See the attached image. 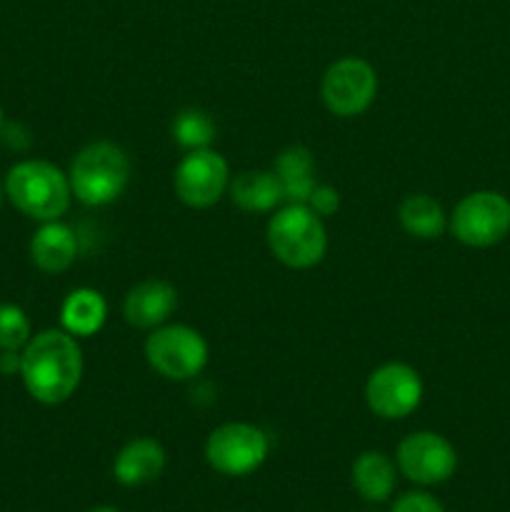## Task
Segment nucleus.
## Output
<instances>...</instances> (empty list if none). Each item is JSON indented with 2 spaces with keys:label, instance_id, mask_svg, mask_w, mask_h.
I'll return each instance as SVG.
<instances>
[{
  "label": "nucleus",
  "instance_id": "2",
  "mask_svg": "<svg viewBox=\"0 0 510 512\" xmlns=\"http://www.w3.org/2000/svg\"><path fill=\"white\" fill-rule=\"evenodd\" d=\"M5 195L23 215L48 223L68 213L73 188L58 165L48 160H23L5 175Z\"/></svg>",
  "mask_w": 510,
  "mask_h": 512
},
{
  "label": "nucleus",
  "instance_id": "19",
  "mask_svg": "<svg viewBox=\"0 0 510 512\" xmlns=\"http://www.w3.org/2000/svg\"><path fill=\"white\" fill-rule=\"evenodd\" d=\"M400 228L418 240H435L445 230V210L430 195H408L398 208Z\"/></svg>",
  "mask_w": 510,
  "mask_h": 512
},
{
  "label": "nucleus",
  "instance_id": "24",
  "mask_svg": "<svg viewBox=\"0 0 510 512\" xmlns=\"http://www.w3.org/2000/svg\"><path fill=\"white\" fill-rule=\"evenodd\" d=\"M0 373L3 375L20 373V350H3V353H0Z\"/></svg>",
  "mask_w": 510,
  "mask_h": 512
},
{
  "label": "nucleus",
  "instance_id": "6",
  "mask_svg": "<svg viewBox=\"0 0 510 512\" xmlns=\"http://www.w3.org/2000/svg\"><path fill=\"white\" fill-rule=\"evenodd\" d=\"M270 440L258 425L225 423L205 440V460L210 468L228 478H245L265 463Z\"/></svg>",
  "mask_w": 510,
  "mask_h": 512
},
{
  "label": "nucleus",
  "instance_id": "15",
  "mask_svg": "<svg viewBox=\"0 0 510 512\" xmlns=\"http://www.w3.org/2000/svg\"><path fill=\"white\" fill-rule=\"evenodd\" d=\"M350 480L358 495L368 503H385L393 495L395 483H398V470L395 463L380 450H365L355 458L350 468Z\"/></svg>",
  "mask_w": 510,
  "mask_h": 512
},
{
  "label": "nucleus",
  "instance_id": "21",
  "mask_svg": "<svg viewBox=\"0 0 510 512\" xmlns=\"http://www.w3.org/2000/svg\"><path fill=\"white\" fill-rule=\"evenodd\" d=\"M30 338L33 335L25 310L13 303L0 305V350H23Z\"/></svg>",
  "mask_w": 510,
  "mask_h": 512
},
{
  "label": "nucleus",
  "instance_id": "13",
  "mask_svg": "<svg viewBox=\"0 0 510 512\" xmlns=\"http://www.w3.org/2000/svg\"><path fill=\"white\" fill-rule=\"evenodd\" d=\"M78 258V238L73 228L60 220H48L35 230L30 240V260L40 273H65Z\"/></svg>",
  "mask_w": 510,
  "mask_h": 512
},
{
  "label": "nucleus",
  "instance_id": "20",
  "mask_svg": "<svg viewBox=\"0 0 510 512\" xmlns=\"http://www.w3.org/2000/svg\"><path fill=\"white\" fill-rule=\"evenodd\" d=\"M173 138L185 150L210 148L215 138L213 118L200 108L180 110L173 120Z\"/></svg>",
  "mask_w": 510,
  "mask_h": 512
},
{
  "label": "nucleus",
  "instance_id": "23",
  "mask_svg": "<svg viewBox=\"0 0 510 512\" xmlns=\"http://www.w3.org/2000/svg\"><path fill=\"white\" fill-rule=\"evenodd\" d=\"M308 205L320 215V218H330V215L338 213L340 208V193L333 185H315L313 193H310Z\"/></svg>",
  "mask_w": 510,
  "mask_h": 512
},
{
  "label": "nucleus",
  "instance_id": "10",
  "mask_svg": "<svg viewBox=\"0 0 510 512\" xmlns=\"http://www.w3.org/2000/svg\"><path fill=\"white\" fill-rule=\"evenodd\" d=\"M423 400V380L405 363H385L373 370L365 383V403L383 420H403L418 410Z\"/></svg>",
  "mask_w": 510,
  "mask_h": 512
},
{
  "label": "nucleus",
  "instance_id": "26",
  "mask_svg": "<svg viewBox=\"0 0 510 512\" xmlns=\"http://www.w3.org/2000/svg\"><path fill=\"white\" fill-rule=\"evenodd\" d=\"M3 123H5V115H3V108H0V130H3Z\"/></svg>",
  "mask_w": 510,
  "mask_h": 512
},
{
  "label": "nucleus",
  "instance_id": "3",
  "mask_svg": "<svg viewBox=\"0 0 510 512\" xmlns=\"http://www.w3.org/2000/svg\"><path fill=\"white\" fill-rule=\"evenodd\" d=\"M68 180L75 198L88 208L110 205L130 183L128 153L110 140H95L75 155Z\"/></svg>",
  "mask_w": 510,
  "mask_h": 512
},
{
  "label": "nucleus",
  "instance_id": "12",
  "mask_svg": "<svg viewBox=\"0 0 510 512\" xmlns=\"http://www.w3.org/2000/svg\"><path fill=\"white\" fill-rule=\"evenodd\" d=\"M178 308V290L165 280H143L125 295L123 315L133 328L155 330Z\"/></svg>",
  "mask_w": 510,
  "mask_h": 512
},
{
  "label": "nucleus",
  "instance_id": "16",
  "mask_svg": "<svg viewBox=\"0 0 510 512\" xmlns=\"http://www.w3.org/2000/svg\"><path fill=\"white\" fill-rule=\"evenodd\" d=\"M228 190L230 200L245 213H270L283 203V185L275 170H245Z\"/></svg>",
  "mask_w": 510,
  "mask_h": 512
},
{
  "label": "nucleus",
  "instance_id": "14",
  "mask_svg": "<svg viewBox=\"0 0 510 512\" xmlns=\"http://www.w3.org/2000/svg\"><path fill=\"white\" fill-rule=\"evenodd\" d=\"M165 468V450L155 438H135L115 455L113 475L125 488H140L160 478Z\"/></svg>",
  "mask_w": 510,
  "mask_h": 512
},
{
  "label": "nucleus",
  "instance_id": "25",
  "mask_svg": "<svg viewBox=\"0 0 510 512\" xmlns=\"http://www.w3.org/2000/svg\"><path fill=\"white\" fill-rule=\"evenodd\" d=\"M88 512H120V510L110 508V505H95V508H90Z\"/></svg>",
  "mask_w": 510,
  "mask_h": 512
},
{
  "label": "nucleus",
  "instance_id": "22",
  "mask_svg": "<svg viewBox=\"0 0 510 512\" xmlns=\"http://www.w3.org/2000/svg\"><path fill=\"white\" fill-rule=\"evenodd\" d=\"M390 512H445L438 498L428 493H405L395 500V505Z\"/></svg>",
  "mask_w": 510,
  "mask_h": 512
},
{
  "label": "nucleus",
  "instance_id": "17",
  "mask_svg": "<svg viewBox=\"0 0 510 512\" xmlns=\"http://www.w3.org/2000/svg\"><path fill=\"white\" fill-rule=\"evenodd\" d=\"M275 175L283 185L285 203L308 205L310 193L315 183V160L305 145H288L283 153L275 158Z\"/></svg>",
  "mask_w": 510,
  "mask_h": 512
},
{
  "label": "nucleus",
  "instance_id": "5",
  "mask_svg": "<svg viewBox=\"0 0 510 512\" xmlns=\"http://www.w3.org/2000/svg\"><path fill=\"white\" fill-rule=\"evenodd\" d=\"M208 343L190 325H160L145 340V360L163 378L183 383L208 365Z\"/></svg>",
  "mask_w": 510,
  "mask_h": 512
},
{
  "label": "nucleus",
  "instance_id": "7",
  "mask_svg": "<svg viewBox=\"0 0 510 512\" xmlns=\"http://www.w3.org/2000/svg\"><path fill=\"white\" fill-rule=\"evenodd\" d=\"M450 233L470 248H490L510 233V200L495 190L470 193L450 215Z\"/></svg>",
  "mask_w": 510,
  "mask_h": 512
},
{
  "label": "nucleus",
  "instance_id": "27",
  "mask_svg": "<svg viewBox=\"0 0 510 512\" xmlns=\"http://www.w3.org/2000/svg\"><path fill=\"white\" fill-rule=\"evenodd\" d=\"M3 193H5V185L0 183V205H3Z\"/></svg>",
  "mask_w": 510,
  "mask_h": 512
},
{
  "label": "nucleus",
  "instance_id": "11",
  "mask_svg": "<svg viewBox=\"0 0 510 512\" xmlns=\"http://www.w3.org/2000/svg\"><path fill=\"white\" fill-rule=\"evenodd\" d=\"M398 468L410 483L415 485H440L453 478L458 468V453L453 445L438 433L420 430L410 433L398 445Z\"/></svg>",
  "mask_w": 510,
  "mask_h": 512
},
{
  "label": "nucleus",
  "instance_id": "1",
  "mask_svg": "<svg viewBox=\"0 0 510 512\" xmlns=\"http://www.w3.org/2000/svg\"><path fill=\"white\" fill-rule=\"evenodd\" d=\"M20 378L40 405H60L73 398L83 378V350L75 335L63 328L33 335L20 353Z\"/></svg>",
  "mask_w": 510,
  "mask_h": 512
},
{
  "label": "nucleus",
  "instance_id": "4",
  "mask_svg": "<svg viewBox=\"0 0 510 512\" xmlns=\"http://www.w3.org/2000/svg\"><path fill=\"white\" fill-rule=\"evenodd\" d=\"M268 248L285 268H315L328 250L323 218L310 205L285 203L268 223Z\"/></svg>",
  "mask_w": 510,
  "mask_h": 512
},
{
  "label": "nucleus",
  "instance_id": "18",
  "mask_svg": "<svg viewBox=\"0 0 510 512\" xmlns=\"http://www.w3.org/2000/svg\"><path fill=\"white\" fill-rule=\"evenodd\" d=\"M108 318V303L93 288H78L68 293L60 305V323L75 338H90L98 333Z\"/></svg>",
  "mask_w": 510,
  "mask_h": 512
},
{
  "label": "nucleus",
  "instance_id": "8",
  "mask_svg": "<svg viewBox=\"0 0 510 512\" xmlns=\"http://www.w3.org/2000/svg\"><path fill=\"white\" fill-rule=\"evenodd\" d=\"M325 108L338 118H355L373 105L378 95V73L363 58H340L325 70L320 83Z\"/></svg>",
  "mask_w": 510,
  "mask_h": 512
},
{
  "label": "nucleus",
  "instance_id": "9",
  "mask_svg": "<svg viewBox=\"0 0 510 512\" xmlns=\"http://www.w3.org/2000/svg\"><path fill=\"white\" fill-rule=\"evenodd\" d=\"M173 188L188 208H213L230 188L228 160L210 148L188 150L173 173Z\"/></svg>",
  "mask_w": 510,
  "mask_h": 512
}]
</instances>
